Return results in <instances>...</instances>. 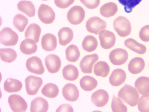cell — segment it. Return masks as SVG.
<instances>
[{
  "label": "cell",
  "mask_w": 149,
  "mask_h": 112,
  "mask_svg": "<svg viewBox=\"0 0 149 112\" xmlns=\"http://www.w3.org/2000/svg\"><path fill=\"white\" fill-rule=\"evenodd\" d=\"M118 97L130 106H134L138 103L139 96L135 88L126 84L119 91Z\"/></svg>",
  "instance_id": "obj_1"
},
{
  "label": "cell",
  "mask_w": 149,
  "mask_h": 112,
  "mask_svg": "<svg viewBox=\"0 0 149 112\" xmlns=\"http://www.w3.org/2000/svg\"><path fill=\"white\" fill-rule=\"evenodd\" d=\"M114 30L120 37H125L129 35L131 31V26L129 20L126 18L120 16L113 21Z\"/></svg>",
  "instance_id": "obj_2"
},
{
  "label": "cell",
  "mask_w": 149,
  "mask_h": 112,
  "mask_svg": "<svg viewBox=\"0 0 149 112\" xmlns=\"http://www.w3.org/2000/svg\"><path fill=\"white\" fill-rule=\"evenodd\" d=\"M19 39L18 34L9 27L3 28L0 32V42L6 46H13L17 43Z\"/></svg>",
  "instance_id": "obj_3"
},
{
  "label": "cell",
  "mask_w": 149,
  "mask_h": 112,
  "mask_svg": "<svg viewBox=\"0 0 149 112\" xmlns=\"http://www.w3.org/2000/svg\"><path fill=\"white\" fill-rule=\"evenodd\" d=\"M85 13L84 9L79 6H74L68 11L67 19L71 24L77 25L81 23L84 19Z\"/></svg>",
  "instance_id": "obj_4"
},
{
  "label": "cell",
  "mask_w": 149,
  "mask_h": 112,
  "mask_svg": "<svg viewBox=\"0 0 149 112\" xmlns=\"http://www.w3.org/2000/svg\"><path fill=\"white\" fill-rule=\"evenodd\" d=\"M107 26L105 21L98 17L94 16L88 20L86 26L89 32L98 35L101 31L105 29Z\"/></svg>",
  "instance_id": "obj_5"
},
{
  "label": "cell",
  "mask_w": 149,
  "mask_h": 112,
  "mask_svg": "<svg viewBox=\"0 0 149 112\" xmlns=\"http://www.w3.org/2000/svg\"><path fill=\"white\" fill-rule=\"evenodd\" d=\"M27 93L30 95L36 94L43 83L42 79L39 77L29 76L25 80Z\"/></svg>",
  "instance_id": "obj_6"
},
{
  "label": "cell",
  "mask_w": 149,
  "mask_h": 112,
  "mask_svg": "<svg viewBox=\"0 0 149 112\" xmlns=\"http://www.w3.org/2000/svg\"><path fill=\"white\" fill-rule=\"evenodd\" d=\"M8 102L11 109L14 112H24L27 108V103L19 95L13 94L10 95Z\"/></svg>",
  "instance_id": "obj_7"
},
{
  "label": "cell",
  "mask_w": 149,
  "mask_h": 112,
  "mask_svg": "<svg viewBox=\"0 0 149 112\" xmlns=\"http://www.w3.org/2000/svg\"><path fill=\"white\" fill-rule=\"evenodd\" d=\"M38 15L40 20L45 24L52 23L55 18V14L53 9L48 5L43 4L39 8Z\"/></svg>",
  "instance_id": "obj_8"
},
{
  "label": "cell",
  "mask_w": 149,
  "mask_h": 112,
  "mask_svg": "<svg viewBox=\"0 0 149 112\" xmlns=\"http://www.w3.org/2000/svg\"><path fill=\"white\" fill-rule=\"evenodd\" d=\"M128 54L124 49L117 48L113 50L110 52L109 58L111 62L115 65L123 64L127 60Z\"/></svg>",
  "instance_id": "obj_9"
},
{
  "label": "cell",
  "mask_w": 149,
  "mask_h": 112,
  "mask_svg": "<svg viewBox=\"0 0 149 112\" xmlns=\"http://www.w3.org/2000/svg\"><path fill=\"white\" fill-rule=\"evenodd\" d=\"M99 34L100 45L102 48L108 49L114 46L116 43V37L113 32L104 29L101 31Z\"/></svg>",
  "instance_id": "obj_10"
},
{
  "label": "cell",
  "mask_w": 149,
  "mask_h": 112,
  "mask_svg": "<svg viewBox=\"0 0 149 112\" xmlns=\"http://www.w3.org/2000/svg\"><path fill=\"white\" fill-rule=\"evenodd\" d=\"M26 67L30 72L38 75H41L45 71V69L41 60L36 56L31 57L26 61Z\"/></svg>",
  "instance_id": "obj_11"
},
{
  "label": "cell",
  "mask_w": 149,
  "mask_h": 112,
  "mask_svg": "<svg viewBox=\"0 0 149 112\" xmlns=\"http://www.w3.org/2000/svg\"><path fill=\"white\" fill-rule=\"evenodd\" d=\"M98 59V55L96 53L85 56L79 64L81 71L84 73H91L93 66Z\"/></svg>",
  "instance_id": "obj_12"
},
{
  "label": "cell",
  "mask_w": 149,
  "mask_h": 112,
  "mask_svg": "<svg viewBox=\"0 0 149 112\" xmlns=\"http://www.w3.org/2000/svg\"><path fill=\"white\" fill-rule=\"evenodd\" d=\"M45 64L48 71L53 74L59 71L61 66V61L58 56L52 54L46 57Z\"/></svg>",
  "instance_id": "obj_13"
},
{
  "label": "cell",
  "mask_w": 149,
  "mask_h": 112,
  "mask_svg": "<svg viewBox=\"0 0 149 112\" xmlns=\"http://www.w3.org/2000/svg\"><path fill=\"white\" fill-rule=\"evenodd\" d=\"M109 98V94L106 90L99 89L93 93L91 96V101L96 106L101 107L107 104Z\"/></svg>",
  "instance_id": "obj_14"
},
{
  "label": "cell",
  "mask_w": 149,
  "mask_h": 112,
  "mask_svg": "<svg viewBox=\"0 0 149 112\" xmlns=\"http://www.w3.org/2000/svg\"><path fill=\"white\" fill-rule=\"evenodd\" d=\"M62 93L66 100L72 102L77 100L79 94L77 88L75 85L72 83L66 84L62 89Z\"/></svg>",
  "instance_id": "obj_15"
},
{
  "label": "cell",
  "mask_w": 149,
  "mask_h": 112,
  "mask_svg": "<svg viewBox=\"0 0 149 112\" xmlns=\"http://www.w3.org/2000/svg\"><path fill=\"white\" fill-rule=\"evenodd\" d=\"M41 44L42 48L45 51H53L56 49L57 46V38L52 34H46L42 38Z\"/></svg>",
  "instance_id": "obj_16"
},
{
  "label": "cell",
  "mask_w": 149,
  "mask_h": 112,
  "mask_svg": "<svg viewBox=\"0 0 149 112\" xmlns=\"http://www.w3.org/2000/svg\"><path fill=\"white\" fill-rule=\"evenodd\" d=\"M126 78L125 72L120 69H117L113 71L109 78L110 84L114 86H118L125 81Z\"/></svg>",
  "instance_id": "obj_17"
},
{
  "label": "cell",
  "mask_w": 149,
  "mask_h": 112,
  "mask_svg": "<svg viewBox=\"0 0 149 112\" xmlns=\"http://www.w3.org/2000/svg\"><path fill=\"white\" fill-rule=\"evenodd\" d=\"M49 108L47 101L41 97H38L31 102L30 111L31 112H46Z\"/></svg>",
  "instance_id": "obj_18"
},
{
  "label": "cell",
  "mask_w": 149,
  "mask_h": 112,
  "mask_svg": "<svg viewBox=\"0 0 149 112\" xmlns=\"http://www.w3.org/2000/svg\"><path fill=\"white\" fill-rule=\"evenodd\" d=\"M145 63L144 60L140 57L133 58L129 62L128 68L132 74H136L141 72L144 69Z\"/></svg>",
  "instance_id": "obj_19"
},
{
  "label": "cell",
  "mask_w": 149,
  "mask_h": 112,
  "mask_svg": "<svg viewBox=\"0 0 149 112\" xmlns=\"http://www.w3.org/2000/svg\"><path fill=\"white\" fill-rule=\"evenodd\" d=\"M58 36L59 44L62 46H65L72 40L74 33L72 29L68 27H65L59 30Z\"/></svg>",
  "instance_id": "obj_20"
},
{
  "label": "cell",
  "mask_w": 149,
  "mask_h": 112,
  "mask_svg": "<svg viewBox=\"0 0 149 112\" xmlns=\"http://www.w3.org/2000/svg\"><path fill=\"white\" fill-rule=\"evenodd\" d=\"M41 29L40 26L36 23L30 24L27 28L25 36L26 38H30L38 43L39 40Z\"/></svg>",
  "instance_id": "obj_21"
},
{
  "label": "cell",
  "mask_w": 149,
  "mask_h": 112,
  "mask_svg": "<svg viewBox=\"0 0 149 112\" xmlns=\"http://www.w3.org/2000/svg\"><path fill=\"white\" fill-rule=\"evenodd\" d=\"M36 42L30 38H26L23 40L20 45L21 52L26 55L35 53L37 50L38 47Z\"/></svg>",
  "instance_id": "obj_22"
},
{
  "label": "cell",
  "mask_w": 149,
  "mask_h": 112,
  "mask_svg": "<svg viewBox=\"0 0 149 112\" xmlns=\"http://www.w3.org/2000/svg\"><path fill=\"white\" fill-rule=\"evenodd\" d=\"M124 44L127 48L139 54H143L146 51V48L145 46L139 43L133 38H129L126 40Z\"/></svg>",
  "instance_id": "obj_23"
},
{
  "label": "cell",
  "mask_w": 149,
  "mask_h": 112,
  "mask_svg": "<svg viewBox=\"0 0 149 112\" xmlns=\"http://www.w3.org/2000/svg\"><path fill=\"white\" fill-rule=\"evenodd\" d=\"M134 86L139 93L146 95L149 93V78L141 76L136 80Z\"/></svg>",
  "instance_id": "obj_24"
},
{
  "label": "cell",
  "mask_w": 149,
  "mask_h": 112,
  "mask_svg": "<svg viewBox=\"0 0 149 112\" xmlns=\"http://www.w3.org/2000/svg\"><path fill=\"white\" fill-rule=\"evenodd\" d=\"M18 9L30 17L35 16L36 9L33 4L31 1H22L17 4Z\"/></svg>",
  "instance_id": "obj_25"
},
{
  "label": "cell",
  "mask_w": 149,
  "mask_h": 112,
  "mask_svg": "<svg viewBox=\"0 0 149 112\" xmlns=\"http://www.w3.org/2000/svg\"><path fill=\"white\" fill-rule=\"evenodd\" d=\"M3 86L6 92L12 93L20 90L22 87V84L20 81L17 79L8 78L5 81Z\"/></svg>",
  "instance_id": "obj_26"
},
{
  "label": "cell",
  "mask_w": 149,
  "mask_h": 112,
  "mask_svg": "<svg viewBox=\"0 0 149 112\" xmlns=\"http://www.w3.org/2000/svg\"><path fill=\"white\" fill-rule=\"evenodd\" d=\"M64 78L69 81H74L77 79L79 75V71L75 66L72 64L65 66L62 70Z\"/></svg>",
  "instance_id": "obj_27"
},
{
  "label": "cell",
  "mask_w": 149,
  "mask_h": 112,
  "mask_svg": "<svg viewBox=\"0 0 149 112\" xmlns=\"http://www.w3.org/2000/svg\"><path fill=\"white\" fill-rule=\"evenodd\" d=\"M81 88L84 91H89L94 89L97 86V81L93 77L89 76H83L79 82Z\"/></svg>",
  "instance_id": "obj_28"
},
{
  "label": "cell",
  "mask_w": 149,
  "mask_h": 112,
  "mask_svg": "<svg viewBox=\"0 0 149 112\" xmlns=\"http://www.w3.org/2000/svg\"><path fill=\"white\" fill-rule=\"evenodd\" d=\"M118 10L116 4L112 2H110L104 4L101 7L100 13L103 16L108 18L115 15Z\"/></svg>",
  "instance_id": "obj_29"
},
{
  "label": "cell",
  "mask_w": 149,
  "mask_h": 112,
  "mask_svg": "<svg viewBox=\"0 0 149 112\" xmlns=\"http://www.w3.org/2000/svg\"><path fill=\"white\" fill-rule=\"evenodd\" d=\"M98 44V41L95 37L91 35H88L84 38L82 46L86 51L91 52L96 49Z\"/></svg>",
  "instance_id": "obj_30"
},
{
  "label": "cell",
  "mask_w": 149,
  "mask_h": 112,
  "mask_svg": "<svg viewBox=\"0 0 149 112\" xmlns=\"http://www.w3.org/2000/svg\"><path fill=\"white\" fill-rule=\"evenodd\" d=\"M93 71L96 76L105 77L109 74L110 67L106 62L100 61L94 65Z\"/></svg>",
  "instance_id": "obj_31"
},
{
  "label": "cell",
  "mask_w": 149,
  "mask_h": 112,
  "mask_svg": "<svg viewBox=\"0 0 149 112\" xmlns=\"http://www.w3.org/2000/svg\"><path fill=\"white\" fill-rule=\"evenodd\" d=\"M66 59L68 61L75 62L79 59L80 52L77 46L74 45L68 46L65 51Z\"/></svg>",
  "instance_id": "obj_32"
},
{
  "label": "cell",
  "mask_w": 149,
  "mask_h": 112,
  "mask_svg": "<svg viewBox=\"0 0 149 112\" xmlns=\"http://www.w3.org/2000/svg\"><path fill=\"white\" fill-rule=\"evenodd\" d=\"M0 55L1 60L7 63L13 62L16 60L17 57L16 51L10 48H1Z\"/></svg>",
  "instance_id": "obj_33"
},
{
  "label": "cell",
  "mask_w": 149,
  "mask_h": 112,
  "mask_svg": "<svg viewBox=\"0 0 149 112\" xmlns=\"http://www.w3.org/2000/svg\"><path fill=\"white\" fill-rule=\"evenodd\" d=\"M41 92L45 96L49 98L56 97L59 93L58 86L53 83H48L46 84L43 88Z\"/></svg>",
  "instance_id": "obj_34"
},
{
  "label": "cell",
  "mask_w": 149,
  "mask_h": 112,
  "mask_svg": "<svg viewBox=\"0 0 149 112\" xmlns=\"http://www.w3.org/2000/svg\"><path fill=\"white\" fill-rule=\"evenodd\" d=\"M28 22V19L21 14L16 15L13 20V24L15 27L20 32L24 31Z\"/></svg>",
  "instance_id": "obj_35"
},
{
  "label": "cell",
  "mask_w": 149,
  "mask_h": 112,
  "mask_svg": "<svg viewBox=\"0 0 149 112\" xmlns=\"http://www.w3.org/2000/svg\"><path fill=\"white\" fill-rule=\"evenodd\" d=\"M111 107L113 112L127 111V108L123 103L122 101L114 94L111 104Z\"/></svg>",
  "instance_id": "obj_36"
},
{
  "label": "cell",
  "mask_w": 149,
  "mask_h": 112,
  "mask_svg": "<svg viewBox=\"0 0 149 112\" xmlns=\"http://www.w3.org/2000/svg\"><path fill=\"white\" fill-rule=\"evenodd\" d=\"M138 108L141 112H149V94L143 95L139 98Z\"/></svg>",
  "instance_id": "obj_37"
},
{
  "label": "cell",
  "mask_w": 149,
  "mask_h": 112,
  "mask_svg": "<svg viewBox=\"0 0 149 112\" xmlns=\"http://www.w3.org/2000/svg\"><path fill=\"white\" fill-rule=\"evenodd\" d=\"M120 3L124 6L125 11L127 13L131 12L133 8L139 4L142 0H118Z\"/></svg>",
  "instance_id": "obj_38"
},
{
  "label": "cell",
  "mask_w": 149,
  "mask_h": 112,
  "mask_svg": "<svg viewBox=\"0 0 149 112\" xmlns=\"http://www.w3.org/2000/svg\"><path fill=\"white\" fill-rule=\"evenodd\" d=\"M139 37L143 41H149V25H146L141 28L139 32Z\"/></svg>",
  "instance_id": "obj_39"
},
{
  "label": "cell",
  "mask_w": 149,
  "mask_h": 112,
  "mask_svg": "<svg viewBox=\"0 0 149 112\" xmlns=\"http://www.w3.org/2000/svg\"><path fill=\"white\" fill-rule=\"evenodd\" d=\"M81 2L86 8L93 9L97 8L99 5L100 0H80Z\"/></svg>",
  "instance_id": "obj_40"
},
{
  "label": "cell",
  "mask_w": 149,
  "mask_h": 112,
  "mask_svg": "<svg viewBox=\"0 0 149 112\" xmlns=\"http://www.w3.org/2000/svg\"><path fill=\"white\" fill-rule=\"evenodd\" d=\"M75 0H54V2L58 7L64 9L68 8L74 2Z\"/></svg>",
  "instance_id": "obj_41"
},
{
  "label": "cell",
  "mask_w": 149,
  "mask_h": 112,
  "mask_svg": "<svg viewBox=\"0 0 149 112\" xmlns=\"http://www.w3.org/2000/svg\"><path fill=\"white\" fill-rule=\"evenodd\" d=\"M74 111L72 107L69 104H63L60 106L56 111V112H71Z\"/></svg>",
  "instance_id": "obj_42"
},
{
  "label": "cell",
  "mask_w": 149,
  "mask_h": 112,
  "mask_svg": "<svg viewBox=\"0 0 149 112\" xmlns=\"http://www.w3.org/2000/svg\"><path fill=\"white\" fill-rule=\"evenodd\" d=\"M42 1H47V0H42Z\"/></svg>",
  "instance_id": "obj_43"
},
{
  "label": "cell",
  "mask_w": 149,
  "mask_h": 112,
  "mask_svg": "<svg viewBox=\"0 0 149 112\" xmlns=\"http://www.w3.org/2000/svg\"></svg>",
  "instance_id": "obj_44"
}]
</instances>
